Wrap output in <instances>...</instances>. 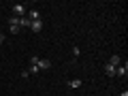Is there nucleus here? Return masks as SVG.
I'll return each instance as SVG.
<instances>
[{"label":"nucleus","instance_id":"1","mask_svg":"<svg viewBox=\"0 0 128 96\" xmlns=\"http://www.w3.org/2000/svg\"><path fill=\"white\" fill-rule=\"evenodd\" d=\"M11 9H13V17H19V19H22V17H26V13H28L24 4H13Z\"/></svg>","mask_w":128,"mask_h":96},{"label":"nucleus","instance_id":"2","mask_svg":"<svg viewBox=\"0 0 128 96\" xmlns=\"http://www.w3.org/2000/svg\"><path fill=\"white\" fill-rule=\"evenodd\" d=\"M9 28H11V34H17L19 32V17H11L9 19Z\"/></svg>","mask_w":128,"mask_h":96},{"label":"nucleus","instance_id":"3","mask_svg":"<svg viewBox=\"0 0 128 96\" xmlns=\"http://www.w3.org/2000/svg\"><path fill=\"white\" fill-rule=\"evenodd\" d=\"M128 75V64H120V66H115V77H126Z\"/></svg>","mask_w":128,"mask_h":96},{"label":"nucleus","instance_id":"4","mask_svg":"<svg viewBox=\"0 0 128 96\" xmlns=\"http://www.w3.org/2000/svg\"><path fill=\"white\" fill-rule=\"evenodd\" d=\"M36 66H38V70H49V68H51V60H47V58H41Z\"/></svg>","mask_w":128,"mask_h":96},{"label":"nucleus","instance_id":"5","mask_svg":"<svg viewBox=\"0 0 128 96\" xmlns=\"http://www.w3.org/2000/svg\"><path fill=\"white\" fill-rule=\"evenodd\" d=\"M30 30L38 34V32L43 30V22H41V19H36V22H30Z\"/></svg>","mask_w":128,"mask_h":96},{"label":"nucleus","instance_id":"6","mask_svg":"<svg viewBox=\"0 0 128 96\" xmlns=\"http://www.w3.org/2000/svg\"><path fill=\"white\" fill-rule=\"evenodd\" d=\"M28 19H30V22H36V19H41V13H38L36 9H32V11H28Z\"/></svg>","mask_w":128,"mask_h":96},{"label":"nucleus","instance_id":"7","mask_svg":"<svg viewBox=\"0 0 128 96\" xmlns=\"http://www.w3.org/2000/svg\"><path fill=\"white\" fill-rule=\"evenodd\" d=\"M81 83H83V81H81V79H70V81H68V83H66V86H68V88H70V90H77V88H81Z\"/></svg>","mask_w":128,"mask_h":96},{"label":"nucleus","instance_id":"8","mask_svg":"<svg viewBox=\"0 0 128 96\" xmlns=\"http://www.w3.org/2000/svg\"><path fill=\"white\" fill-rule=\"evenodd\" d=\"M105 73L109 75V77H115V66H113V64H109V62H107V64H105Z\"/></svg>","mask_w":128,"mask_h":96},{"label":"nucleus","instance_id":"9","mask_svg":"<svg viewBox=\"0 0 128 96\" xmlns=\"http://www.w3.org/2000/svg\"><path fill=\"white\" fill-rule=\"evenodd\" d=\"M109 64H113V66H120V64H122V58H120L118 54L111 56V58H109Z\"/></svg>","mask_w":128,"mask_h":96},{"label":"nucleus","instance_id":"10","mask_svg":"<svg viewBox=\"0 0 128 96\" xmlns=\"http://www.w3.org/2000/svg\"><path fill=\"white\" fill-rule=\"evenodd\" d=\"M19 28H30V19H28V17H22V19H19Z\"/></svg>","mask_w":128,"mask_h":96},{"label":"nucleus","instance_id":"11","mask_svg":"<svg viewBox=\"0 0 128 96\" xmlns=\"http://www.w3.org/2000/svg\"><path fill=\"white\" fill-rule=\"evenodd\" d=\"M28 75H38V66H36V64H30V68H28Z\"/></svg>","mask_w":128,"mask_h":96},{"label":"nucleus","instance_id":"12","mask_svg":"<svg viewBox=\"0 0 128 96\" xmlns=\"http://www.w3.org/2000/svg\"><path fill=\"white\" fill-rule=\"evenodd\" d=\"M38 60H41L38 56H32V58H30V64H38Z\"/></svg>","mask_w":128,"mask_h":96},{"label":"nucleus","instance_id":"13","mask_svg":"<svg viewBox=\"0 0 128 96\" xmlns=\"http://www.w3.org/2000/svg\"><path fill=\"white\" fill-rule=\"evenodd\" d=\"M2 43H4V36H2V34H0V45H2Z\"/></svg>","mask_w":128,"mask_h":96}]
</instances>
